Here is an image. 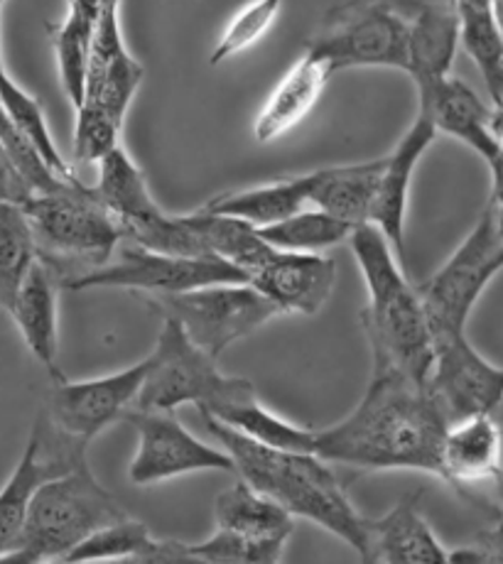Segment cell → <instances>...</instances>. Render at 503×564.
<instances>
[{"label": "cell", "instance_id": "obj_1", "mask_svg": "<svg viewBox=\"0 0 503 564\" xmlns=\"http://www.w3.org/2000/svg\"><path fill=\"white\" fill-rule=\"evenodd\" d=\"M447 420L428 388L374 361L364 398L344 420L314 430L312 454L356 471H422L442 479Z\"/></svg>", "mask_w": 503, "mask_h": 564}, {"label": "cell", "instance_id": "obj_2", "mask_svg": "<svg viewBox=\"0 0 503 564\" xmlns=\"http://www.w3.org/2000/svg\"><path fill=\"white\" fill-rule=\"evenodd\" d=\"M210 435L232 454L236 476L270 496L292 518L312 520L327 533L346 542L356 555H366V516L349 501L344 484L330 462L310 452H288L260 444L224 422L202 415Z\"/></svg>", "mask_w": 503, "mask_h": 564}, {"label": "cell", "instance_id": "obj_3", "mask_svg": "<svg viewBox=\"0 0 503 564\" xmlns=\"http://www.w3.org/2000/svg\"><path fill=\"white\" fill-rule=\"evenodd\" d=\"M352 256L366 285L361 310L371 361L396 368L410 381H428L432 366V332L418 285L403 273L396 248L376 226L361 224L349 236Z\"/></svg>", "mask_w": 503, "mask_h": 564}, {"label": "cell", "instance_id": "obj_4", "mask_svg": "<svg viewBox=\"0 0 503 564\" xmlns=\"http://www.w3.org/2000/svg\"><path fill=\"white\" fill-rule=\"evenodd\" d=\"M126 516L84 464L38 488L23 533L6 562H64L79 542Z\"/></svg>", "mask_w": 503, "mask_h": 564}, {"label": "cell", "instance_id": "obj_5", "mask_svg": "<svg viewBox=\"0 0 503 564\" xmlns=\"http://www.w3.org/2000/svg\"><path fill=\"white\" fill-rule=\"evenodd\" d=\"M20 206L35 234L40 258L47 260L60 280L104 265L124 241L114 214L82 180L32 194Z\"/></svg>", "mask_w": 503, "mask_h": 564}, {"label": "cell", "instance_id": "obj_6", "mask_svg": "<svg viewBox=\"0 0 503 564\" xmlns=\"http://www.w3.org/2000/svg\"><path fill=\"white\" fill-rule=\"evenodd\" d=\"M408 28L398 0H349L327 13L304 50L327 62L332 74L344 69L408 67Z\"/></svg>", "mask_w": 503, "mask_h": 564}, {"label": "cell", "instance_id": "obj_7", "mask_svg": "<svg viewBox=\"0 0 503 564\" xmlns=\"http://www.w3.org/2000/svg\"><path fill=\"white\" fill-rule=\"evenodd\" d=\"M146 361L143 388L136 400L138 410H178L182 405L202 410L256 390L246 378L218 371V359L192 344L170 317H162L156 349Z\"/></svg>", "mask_w": 503, "mask_h": 564}, {"label": "cell", "instance_id": "obj_8", "mask_svg": "<svg viewBox=\"0 0 503 564\" xmlns=\"http://www.w3.org/2000/svg\"><path fill=\"white\" fill-rule=\"evenodd\" d=\"M96 197L114 214L124 238L170 256H206L184 214H168L152 197L143 170L124 145L96 162Z\"/></svg>", "mask_w": 503, "mask_h": 564}, {"label": "cell", "instance_id": "obj_9", "mask_svg": "<svg viewBox=\"0 0 503 564\" xmlns=\"http://www.w3.org/2000/svg\"><path fill=\"white\" fill-rule=\"evenodd\" d=\"M143 302L160 317L178 322L190 341L214 359L280 317L278 307L250 282H216L178 295L143 297Z\"/></svg>", "mask_w": 503, "mask_h": 564}, {"label": "cell", "instance_id": "obj_10", "mask_svg": "<svg viewBox=\"0 0 503 564\" xmlns=\"http://www.w3.org/2000/svg\"><path fill=\"white\" fill-rule=\"evenodd\" d=\"M216 282H248L238 268L210 256H170L120 241L104 265L60 280L62 290H126L143 297L178 295Z\"/></svg>", "mask_w": 503, "mask_h": 564}, {"label": "cell", "instance_id": "obj_11", "mask_svg": "<svg viewBox=\"0 0 503 564\" xmlns=\"http://www.w3.org/2000/svg\"><path fill=\"white\" fill-rule=\"evenodd\" d=\"M501 246L503 236L499 234L494 214L486 206L474 229L447 258V263L418 285L432 334L467 332L469 314L484 295L489 282L503 270L499 258Z\"/></svg>", "mask_w": 503, "mask_h": 564}, {"label": "cell", "instance_id": "obj_12", "mask_svg": "<svg viewBox=\"0 0 503 564\" xmlns=\"http://www.w3.org/2000/svg\"><path fill=\"white\" fill-rule=\"evenodd\" d=\"M86 452H89V442L60 430L45 410L38 412L20 462L10 471L8 481L0 486V560L13 552L20 533H23L38 488L54 476L89 464Z\"/></svg>", "mask_w": 503, "mask_h": 564}, {"label": "cell", "instance_id": "obj_13", "mask_svg": "<svg viewBox=\"0 0 503 564\" xmlns=\"http://www.w3.org/2000/svg\"><path fill=\"white\" fill-rule=\"evenodd\" d=\"M138 432V452L128 466V481L140 488L200 471L236 474L232 454L212 447L182 425L174 410H138L124 417Z\"/></svg>", "mask_w": 503, "mask_h": 564}, {"label": "cell", "instance_id": "obj_14", "mask_svg": "<svg viewBox=\"0 0 503 564\" xmlns=\"http://www.w3.org/2000/svg\"><path fill=\"white\" fill-rule=\"evenodd\" d=\"M425 388L450 425L479 412L501 410L503 368L486 361L467 332H437L432 334V366Z\"/></svg>", "mask_w": 503, "mask_h": 564}, {"label": "cell", "instance_id": "obj_15", "mask_svg": "<svg viewBox=\"0 0 503 564\" xmlns=\"http://www.w3.org/2000/svg\"><path fill=\"white\" fill-rule=\"evenodd\" d=\"M146 368L148 361L143 359L118 373L84 378V381H67L64 376L52 378L47 405L42 410L60 430L92 444V440L136 408Z\"/></svg>", "mask_w": 503, "mask_h": 564}, {"label": "cell", "instance_id": "obj_16", "mask_svg": "<svg viewBox=\"0 0 503 564\" xmlns=\"http://www.w3.org/2000/svg\"><path fill=\"white\" fill-rule=\"evenodd\" d=\"M143 64L128 52L120 30V0H108L92 42L86 94L82 104H94L124 123L130 104L143 84ZM79 108V106H76Z\"/></svg>", "mask_w": 503, "mask_h": 564}, {"label": "cell", "instance_id": "obj_17", "mask_svg": "<svg viewBox=\"0 0 503 564\" xmlns=\"http://www.w3.org/2000/svg\"><path fill=\"white\" fill-rule=\"evenodd\" d=\"M248 282L270 300L280 314L314 317L332 297L336 263L327 253H290L272 248L266 263Z\"/></svg>", "mask_w": 503, "mask_h": 564}, {"label": "cell", "instance_id": "obj_18", "mask_svg": "<svg viewBox=\"0 0 503 564\" xmlns=\"http://www.w3.org/2000/svg\"><path fill=\"white\" fill-rule=\"evenodd\" d=\"M437 130L432 121L422 111L415 113L413 126L403 133L396 148L384 158L381 167L378 189L374 206H371L368 224L388 238V243L396 248V253H403L406 248V219H408V199L410 184L418 170L420 160L435 143Z\"/></svg>", "mask_w": 503, "mask_h": 564}, {"label": "cell", "instance_id": "obj_19", "mask_svg": "<svg viewBox=\"0 0 503 564\" xmlns=\"http://www.w3.org/2000/svg\"><path fill=\"white\" fill-rule=\"evenodd\" d=\"M422 491L403 496L388 513L366 518L364 562L384 564H442L450 562L440 538L420 513Z\"/></svg>", "mask_w": 503, "mask_h": 564}, {"label": "cell", "instance_id": "obj_20", "mask_svg": "<svg viewBox=\"0 0 503 564\" xmlns=\"http://www.w3.org/2000/svg\"><path fill=\"white\" fill-rule=\"evenodd\" d=\"M418 91V111L430 118L437 135L445 133L486 162L499 155V140L491 130V108L479 99L472 86L457 77H445Z\"/></svg>", "mask_w": 503, "mask_h": 564}, {"label": "cell", "instance_id": "obj_21", "mask_svg": "<svg viewBox=\"0 0 503 564\" xmlns=\"http://www.w3.org/2000/svg\"><path fill=\"white\" fill-rule=\"evenodd\" d=\"M60 275L54 273L47 260L38 258L18 295L10 305L8 314L13 317L15 327L23 336L28 351L32 354L45 371L57 378L62 376L57 356H60Z\"/></svg>", "mask_w": 503, "mask_h": 564}, {"label": "cell", "instance_id": "obj_22", "mask_svg": "<svg viewBox=\"0 0 503 564\" xmlns=\"http://www.w3.org/2000/svg\"><path fill=\"white\" fill-rule=\"evenodd\" d=\"M503 427L496 412H479L447 425L440 449L442 481L454 488L494 479L501 471Z\"/></svg>", "mask_w": 503, "mask_h": 564}, {"label": "cell", "instance_id": "obj_23", "mask_svg": "<svg viewBox=\"0 0 503 564\" xmlns=\"http://www.w3.org/2000/svg\"><path fill=\"white\" fill-rule=\"evenodd\" d=\"M332 69L314 52L304 50L302 57L282 74L254 121L256 143L268 145L298 128L320 101Z\"/></svg>", "mask_w": 503, "mask_h": 564}, {"label": "cell", "instance_id": "obj_24", "mask_svg": "<svg viewBox=\"0 0 503 564\" xmlns=\"http://www.w3.org/2000/svg\"><path fill=\"white\" fill-rule=\"evenodd\" d=\"M381 167H384V158L304 172L310 206L339 216L352 226L368 224Z\"/></svg>", "mask_w": 503, "mask_h": 564}, {"label": "cell", "instance_id": "obj_25", "mask_svg": "<svg viewBox=\"0 0 503 564\" xmlns=\"http://www.w3.org/2000/svg\"><path fill=\"white\" fill-rule=\"evenodd\" d=\"M459 50V20L454 6H418L410 13L408 67L415 89L452 74Z\"/></svg>", "mask_w": 503, "mask_h": 564}, {"label": "cell", "instance_id": "obj_26", "mask_svg": "<svg viewBox=\"0 0 503 564\" xmlns=\"http://www.w3.org/2000/svg\"><path fill=\"white\" fill-rule=\"evenodd\" d=\"M214 523L238 535L276 542H288L295 530V518L286 508L240 476L214 498Z\"/></svg>", "mask_w": 503, "mask_h": 564}, {"label": "cell", "instance_id": "obj_27", "mask_svg": "<svg viewBox=\"0 0 503 564\" xmlns=\"http://www.w3.org/2000/svg\"><path fill=\"white\" fill-rule=\"evenodd\" d=\"M108 0H69L67 15L52 32V47L57 57L60 82L69 104L82 106L86 94L94 32Z\"/></svg>", "mask_w": 503, "mask_h": 564}, {"label": "cell", "instance_id": "obj_28", "mask_svg": "<svg viewBox=\"0 0 503 564\" xmlns=\"http://www.w3.org/2000/svg\"><path fill=\"white\" fill-rule=\"evenodd\" d=\"M304 206H310L308 180H304V175H295L258 184V187L224 192L206 202L202 209L234 216V219L256 226V229H264V226L286 219V216L304 209Z\"/></svg>", "mask_w": 503, "mask_h": 564}, {"label": "cell", "instance_id": "obj_29", "mask_svg": "<svg viewBox=\"0 0 503 564\" xmlns=\"http://www.w3.org/2000/svg\"><path fill=\"white\" fill-rule=\"evenodd\" d=\"M200 412L202 415H210L218 422H224V425L240 432V435H246L260 444H268V447L312 454L314 427L295 425V422L282 420L280 415H276V412L260 403L256 390L254 393L238 395L234 400H224V403L202 408Z\"/></svg>", "mask_w": 503, "mask_h": 564}, {"label": "cell", "instance_id": "obj_30", "mask_svg": "<svg viewBox=\"0 0 503 564\" xmlns=\"http://www.w3.org/2000/svg\"><path fill=\"white\" fill-rule=\"evenodd\" d=\"M104 560H138V562H180L178 540H162L150 528L130 516L96 530L76 545L64 562H104Z\"/></svg>", "mask_w": 503, "mask_h": 564}, {"label": "cell", "instance_id": "obj_31", "mask_svg": "<svg viewBox=\"0 0 503 564\" xmlns=\"http://www.w3.org/2000/svg\"><path fill=\"white\" fill-rule=\"evenodd\" d=\"M188 221L192 224L196 236L202 238L206 253L238 268L246 275V280L272 253V246L260 236L256 226L234 219V216L206 212L200 206L196 212L188 214Z\"/></svg>", "mask_w": 503, "mask_h": 564}, {"label": "cell", "instance_id": "obj_32", "mask_svg": "<svg viewBox=\"0 0 503 564\" xmlns=\"http://www.w3.org/2000/svg\"><path fill=\"white\" fill-rule=\"evenodd\" d=\"M459 20V45L472 57L491 101L503 104V32L491 3L452 0Z\"/></svg>", "mask_w": 503, "mask_h": 564}, {"label": "cell", "instance_id": "obj_33", "mask_svg": "<svg viewBox=\"0 0 503 564\" xmlns=\"http://www.w3.org/2000/svg\"><path fill=\"white\" fill-rule=\"evenodd\" d=\"M354 229L356 226L339 219V216L314 209V206H304V209L295 212L276 224H268L258 231L278 251L327 253L332 248L346 243Z\"/></svg>", "mask_w": 503, "mask_h": 564}, {"label": "cell", "instance_id": "obj_34", "mask_svg": "<svg viewBox=\"0 0 503 564\" xmlns=\"http://www.w3.org/2000/svg\"><path fill=\"white\" fill-rule=\"evenodd\" d=\"M0 108L10 118L20 133L28 138V143L38 150L45 165L57 175L62 182H79L72 162L60 153L54 135L47 126L45 111H42L35 96L28 94L23 86L10 79V74H0Z\"/></svg>", "mask_w": 503, "mask_h": 564}, {"label": "cell", "instance_id": "obj_35", "mask_svg": "<svg viewBox=\"0 0 503 564\" xmlns=\"http://www.w3.org/2000/svg\"><path fill=\"white\" fill-rule=\"evenodd\" d=\"M40 258L35 234L20 204L0 202V310H10L28 270Z\"/></svg>", "mask_w": 503, "mask_h": 564}, {"label": "cell", "instance_id": "obj_36", "mask_svg": "<svg viewBox=\"0 0 503 564\" xmlns=\"http://www.w3.org/2000/svg\"><path fill=\"white\" fill-rule=\"evenodd\" d=\"M288 542L254 540L232 533V530L216 528L212 538L202 542H180L178 555L182 560L196 562H232V564H278L282 560Z\"/></svg>", "mask_w": 503, "mask_h": 564}, {"label": "cell", "instance_id": "obj_37", "mask_svg": "<svg viewBox=\"0 0 503 564\" xmlns=\"http://www.w3.org/2000/svg\"><path fill=\"white\" fill-rule=\"evenodd\" d=\"M282 6H286V0H248L246 6H240L212 50L210 62L214 67L238 57L240 52L256 47L276 25Z\"/></svg>", "mask_w": 503, "mask_h": 564}, {"label": "cell", "instance_id": "obj_38", "mask_svg": "<svg viewBox=\"0 0 503 564\" xmlns=\"http://www.w3.org/2000/svg\"><path fill=\"white\" fill-rule=\"evenodd\" d=\"M74 160L79 165H94L120 145V130L124 123L116 121L111 113L94 104H82L74 108Z\"/></svg>", "mask_w": 503, "mask_h": 564}, {"label": "cell", "instance_id": "obj_39", "mask_svg": "<svg viewBox=\"0 0 503 564\" xmlns=\"http://www.w3.org/2000/svg\"><path fill=\"white\" fill-rule=\"evenodd\" d=\"M450 562H503V516L472 542L452 550Z\"/></svg>", "mask_w": 503, "mask_h": 564}, {"label": "cell", "instance_id": "obj_40", "mask_svg": "<svg viewBox=\"0 0 503 564\" xmlns=\"http://www.w3.org/2000/svg\"><path fill=\"white\" fill-rule=\"evenodd\" d=\"M32 197L30 184L20 175L18 167L10 160L8 150L0 140V202H10V204H25Z\"/></svg>", "mask_w": 503, "mask_h": 564}, {"label": "cell", "instance_id": "obj_41", "mask_svg": "<svg viewBox=\"0 0 503 564\" xmlns=\"http://www.w3.org/2000/svg\"><path fill=\"white\" fill-rule=\"evenodd\" d=\"M491 170V197H489V209L494 214L499 234L503 236V148L499 150V155L489 162Z\"/></svg>", "mask_w": 503, "mask_h": 564}, {"label": "cell", "instance_id": "obj_42", "mask_svg": "<svg viewBox=\"0 0 503 564\" xmlns=\"http://www.w3.org/2000/svg\"><path fill=\"white\" fill-rule=\"evenodd\" d=\"M494 481H496V501H499L501 513H503V466H501V471L494 476Z\"/></svg>", "mask_w": 503, "mask_h": 564}, {"label": "cell", "instance_id": "obj_43", "mask_svg": "<svg viewBox=\"0 0 503 564\" xmlns=\"http://www.w3.org/2000/svg\"><path fill=\"white\" fill-rule=\"evenodd\" d=\"M491 8H494V15H496V23L503 32V0H491Z\"/></svg>", "mask_w": 503, "mask_h": 564}, {"label": "cell", "instance_id": "obj_44", "mask_svg": "<svg viewBox=\"0 0 503 564\" xmlns=\"http://www.w3.org/2000/svg\"><path fill=\"white\" fill-rule=\"evenodd\" d=\"M462 3H491V0H462Z\"/></svg>", "mask_w": 503, "mask_h": 564}, {"label": "cell", "instance_id": "obj_45", "mask_svg": "<svg viewBox=\"0 0 503 564\" xmlns=\"http://www.w3.org/2000/svg\"><path fill=\"white\" fill-rule=\"evenodd\" d=\"M0 10H3V3H0ZM6 72V67H3V57H0V74Z\"/></svg>", "mask_w": 503, "mask_h": 564}, {"label": "cell", "instance_id": "obj_46", "mask_svg": "<svg viewBox=\"0 0 503 564\" xmlns=\"http://www.w3.org/2000/svg\"><path fill=\"white\" fill-rule=\"evenodd\" d=\"M0 3H6V0H0Z\"/></svg>", "mask_w": 503, "mask_h": 564}]
</instances>
